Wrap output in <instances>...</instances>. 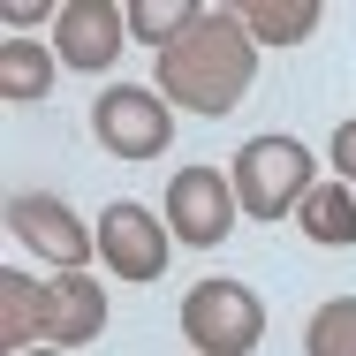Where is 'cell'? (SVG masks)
Listing matches in <instances>:
<instances>
[{
  "label": "cell",
  "mask_w": 356,
  "mask_h": 356,
  "mask_svg": "<svg viewBox=\"0 0 356 356\" xmlns=\"http://www.w3.org/2000/svg\"><path fill=\"white\" fill-rule=\"evenodd\" d=\"M258 83V38L235 8H205L167 54H159V99L190 114H227Z\"/></svg>",
  "instance_id": "cell-1"
},
{
  "label": "cell",
  "mask_w": 356,
  "mask_h": 356,
  "mask_svg": "<svg viewBox=\"0 0 356 356\" xmlns=\"http://www.w3.org/2000/svg\"><path fill=\"white\" fill-rule=\"evenodd\" d=\"M227 182H235V205H243L250 220L303 213V197L318 190V175H311V152H303V137H250L243 152H235Z\"/></svg>",
  "instance_id": "cell-2"
},
{
  "label": "cell",
  "mask_w": 356,
  "mask_h": 356,
  "mask_svg": "<svg viewBox=\"0 0 356 356\" xmlns=\"http://www.w3.org/2000/svg\"><path fill=\"white\" fill-rule=\"evenodd\" d=\"M182 341L197 356H250L266 341V303L243 281H197L182 296Z\"/></svg>",
  "instance_id": "cell-3"
},
{
  "label": "cell",
  "mask_w": 356,
  "mask_h": 356,
  "mask_svg": "<svg viewBox=\"0 0 356 356\" xmlns=\"http://www.w3.org/2000/svg\"><path fill=\"white\" fill-rule=\"evenodd\" d=\"M91 137L106 144L114 159H159L175 144V106L144 83H114L99 106H91Z\"/></svg>",
  "instance_id": "cell-4"
},
{
  "label": "cell",
  "mask_w": 356,
  "mask_h": 356,
  "mask_svg": "<svg viewBox=\"0 0 356 356\" xmlns=\"http://www.w3.org/2000/svg\"><path fill=\"white\" fill-rule=\"evenodd\" d=\"M235 182L220 175V167H175V182H167V227H175V243H190V250H213L235 235Z\"/></svg>",
  "instance_id": "cell-5"
},
{
  "label": "cell",
  "mask_w": 356,
  "mask_h": 356,
  "mask_svg": "<svg viewBox=\"0 0 356 356\" xmlns=\"http://www.w3.org/2000/svg\"><path fill=\"white\" fill-rule=\"evenodd\" d=\"M122 46H129V8L122 0H61L54 8V54H61V69H114L122 61Z\"/></svg>",
  "instance_id": "cell-6"
},
{
  "label": "cell",
  "mask_w": 356,
  "mask_h": 356,
  "mask_svg": "<svg viewBox=\"0 0 356 356\" xmlns=\"http://www.w3.org/2000/svg\"><path fill=\"white\" fill-rule=\"evenodd\" d=\"M99 258H106L122 281H159V273H167V258H175V235L159 227L152 205L114 197V205L99 213Z\"/></svg>",
  "instance_id": "cell-7"
},
{
  "label": "cell",
  "mask_w": 356,
  "mask_h": 356,
  "mask_svg": "<svg viewBox=\"0 0 356 356\" xmlns=\"http://www.w3.org/2000/svg\"><path fill=\"white\" fill-rule=\"evenodd\" d=\"M8 235L15 243H31L38 258H54L61 273H83V258L99 250V227H83V220L61 205V197H8Z\"/></svg>",
  "instance_id": "cell-8"
},
{
  "label": "cell",
  "mask_w": 356,
  "mask_h": 356,
  "mask_svg": "<svg viewBox=\"0 0 356 356\" xmlns=\"http://www.w3.org/2000/svg\"><path fill=\"white\" fill-rule=\"evenodd\" d=\"M99 334H106V288L91 281V273L46 281V341H54V349H83V341H99Z\"/></svg>",
  "instance_id": "cell-9"
},
{
  "label": "cell",
  "mask_w": 356,
  "mask_h": 356,
  "mask_svg": "<svg viewBox=\"0 0 356 356\" xmlns=\"http://www.w3.org/2000/svg\"><path fill=\"white\" fill-rule=\"evenodd\" d=\"M31 341H46V288L31 273H0V356H23Z\"/></svg>",
  "instance_id": "cell-10"
},
{
  "label": "cell",
  "mask_w": 356,
  "mask_h": 356,
  "mask_svg": "<svg viewBox=\"0 0 356 356\" xmlns=\"http://www.w3.org/2000/svg\"><path fill=\"white\" fill-rule=\"evenodd\" d=\"M296 220H303V235H311L318 250H349V243H356V190L334 175V182H318V190L303 197Z\"/></svg>",
  "instance_id": "cell-11"
},
{
  "label": "cell",
  "mask_w": 356,
  "mask_h": 356,
  "mask_svg": "<svg viewBox=\"0 0 356 356\" xmlns=\"http://www.w3.org/2000/svg\"><path fill=\"white\" fill-rule=\"evenodd\" d=\"M54 61H61V54H46V46H31V38H8V46H0V99H8V106H38V99L54 91Z\"/></svg>",
  "instance_id": "cell-12"
},
{
  "label": "cell",
  "mask_w": 356,
  "mask_h": 356,
  "mask_svg": "<svg viewBox=\"0 0 356 356\" xmlns=\"http://www.w3.org/2000/svg\"><path fill=\"white\" fill-rule=\"evenodd\" d=\"M243 23H250V38L258 46H303L311 31H318V0H250V8H235Z\"/></svg>",
  "instance_id": "cell-13"
},
{
  "label": "cell",
  "mask_w": 356,
  "mask_h": 356,
  "mask_svg": "<svg viewBox=\"0 0 356 356\" xmlns=\"http://www.w3.org/2000/svg\"><path fill=\"white\" fill-rule=\"evenodd\" d=\"M197 15H205V0H129V31H137L152 54H167Z\"/></svg>",
  "instance_id": "cell-14"
},
{
  "label": "cell",
  "mask_w": 356,
  "mask_h": 356,
  "mask_svg": "<svg viewBox=\"0 0 356 356\" xmlns=\"http://www.w3.org/2000/svg\"><path fill=\"white\" fill-rule=\"evenodd\" d=\"M303 356H356V296H334L311 311L303 326Z\"/></svg>",
  "instance_id": "cell-15"
},
{
  "label": "cell",
  "mask_w": 356,
  "mask_h": 356,
  "mask_svg": "<svg viewBox=\"0 0 356 356\" xmlns=\"http://www.w3.org/2000/svg\"><path fill=\"white\" fill-rule=\"evenodd\" d=\"M326 152H334V167H341V182H356V114L341 122V129H334V144H326Z\"/></svg>",
  "instance_id": "cell-16"
},
{
  "label": "cell",
  "mask_w": 356,
  "mask_h": 356,
  "mask_svg": "<svg viewBox=\"0 0 356 356\" xmlns=\"http://www.w3.org/2000/svg\"><path fill=\"white\" fill-rule=\"evenodd\" d=\"M23 356H69V349H23Z\"/></svg>",
  "instance_id": "cell-17"
}]
</instances>
